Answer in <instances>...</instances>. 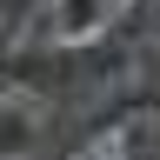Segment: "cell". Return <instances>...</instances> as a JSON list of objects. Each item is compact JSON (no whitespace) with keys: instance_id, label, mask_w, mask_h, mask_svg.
<instances>
[{"instance_id":"1","label":"cell","mask_w":160,"mask_h":160,"mask_svg":"<svg viewBox=\"0 0 160 160\" xmlns=\"http://www.w3.org/2000/svg\"><path fill=\"white\" fill-rule=\"evenodd\" d=\"M113 0H47L33 20V40H53V47H87L113 27Z\"/></svg>"},{"instance_id":"2","label":"cell","mask_w":160,"mask_h":160,"mask_svg":"<svg viewBox=\"0 0 160 160\" xmlns=\"http://www.w3.org/2000/svg\"><path fill=\"white\" fill-rule=\"evenodd\" d=\"M40 107H47V100L27 93V87H7V93H0V153H27L40 140Z\"/></svg>"},{"instance_id":"3","label":"cell","mask_w":160,"mask_h":160,"mask_svg":"<svg viewBox=\"0 0 160 160\" xmlns=\"http://www.w3.org/2000/svg\"><path fill=\"white\" fill-rule=\"evenodd\" d=\"M153 40H160V0H153Z\"/></svg>"},{"instance_id":"4","label":"cell","mask_w":160,"mask_h":160,"mask_svg":"<svg viewBox=\"0 0 160 160\" xmlns=\"http://www.w3.org/2000/svg\"><path fill=\"white\" fill-rule=\"evenodd\" d=\"M127 7H133V0H113V13H127Z\"/></svg>"},{"instance_id":"5","label":"cell","mask_w":160,"mask_h":160,"mask_svg":"<svg viewBox=\"0 0 160 160\" xmlns=\"http://www.w3.org/2000/svg\"><path fill=\"white\" fill-rule=\"evenodd\" d=\"M0 13H7V0H0Z\"/></svg>"}]
</instances>
